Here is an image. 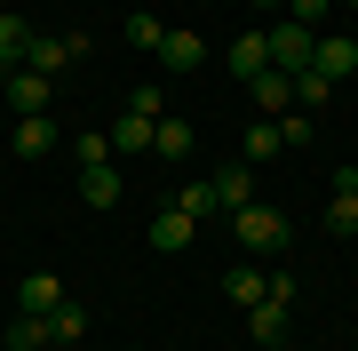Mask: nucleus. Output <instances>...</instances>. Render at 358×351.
<instances>
[{"label": "nucleus", "instance_id": "obj_1", "mask_svg": "<svg viewBox=\"0 0 358 351\" xmlns=\"http://www.w3.org/2000/svg\"><path fill=\"white\" fill-rule=\"evenodd\" d=\"M231 232H239L247 256H279V247H287V216H279V208H263V200H247V208L231 216Z\"/></svg>", "mask_w": 358, "mask_h": 351}, {"label": "nucleus", "instance_id": "obj_2", "mask_svg": "<svg viewBox=\"0 0 358 351\" xmlns=\"http://www.w3.org/2000/svg\"><path fill=\"white\" fill-rule=\"evenodd\" d=\"M263 40H271V72H310V56H319V32L294 25V16L263 25Z\"/></svg>", "mask_w": 358, "mask_h": 351}, {"label": "nucleus", "instance_id": "obj_3", "mask_svg": "<svg viewBox=\"0 0 358 351\" xmlns=\"http://www.w3.org/2000/svg\"><path fill=\"white\" fill-rule=\"evenodd\" d=\"M80 56H88V40L80 32H32V48H24V72H40V80H64Z\"/></svg>", "mask_w": 358, "mask_h": 351}, {"label": "nucleus", "instance_id": "obj_4", "mask_svg": "<svg viewBox=\"0 0 358 351\" xmlns=\"http://www.w3.org/2000/svg\"><path fill=\"white\" fill-rule=\"evenodd\" d=\"M207 192H215V216H239L247 200H255V168H247V160H231V168L207 176Z\"/></svg>", "mask_w": 358, "mask_h": 351}, {"label": "nucleus", "instance_id": "obj_5", "mask_svg": "<svg viewBox=\"0 0 358 351\" xmlns=\"http://www.w3.org/2000/svg\"><path fill=\"white\" fill-rule=\"evenodd\" d=\"M0 88H8V104H16V112H48L56 80H40V72H24V64H8V72H0Z\"/></svg>", "mask_w": 358, "mask_h": 351}, {"label": "nucleus", "instance_id": "obj_6", "mask_svg": "<svg viewBox=\"0 0 358 351\" xmlns=\"http://www.w3.org/2000/svg\"><path fill=\"white\" fill-rule=\"evenodd\" d=\"M143 240H152V247H159V256H183V247H192V240H199V223H192V216H183V208H159V216H152V232H143Z\"/></svg>", "mask_w": 358, "mask_h": 351}, {"label": "nucleus", "instance_id": "obj_7", "mask_svg": "<svg viewBox=\"0 0 358 351\" xmlns=\"http://www.w3.org/2000/svg\"><path fill=\"white\" fill-rule=\"evenodd\" d=\"M56 303H64V280H56V272H24V287H16V312H32V319H48Z\"/></svg>", "mask_w": 358, "mask_h": 351}, {"label": "nucleus", "instance_id": "obj_8", "mask_svg": "<svg viewBox=\"0 0 358 351\" xmlns=\"http://www.w3.org/2000/svg\"><path fill=\"white\" fill-rule=\"evenodd\" d=\"M207 64V40L199 32H167L159 40V72H199Z\"/></svg>", "mask_w": 358, "mask_h": 351}, {"label": "nucleus", "instance_id": "obj_9", "mask_svg": "<svg viewBox=\"0 0 358 351\" xmlns=\"http://www.w3.org/2000/svg\"><path fill=\"white\" fill-rule=\"evenodd\" d=\"M152 128H159L152 112H120L103 136H112V152H128V160H136V152H152Z\"/></svg>", "mask_w": 358, "mask_h": 351}, {"label": "nucleus", "instance_id": "obj_10", "mask_svg": "<svg viewBox=\"0 0 358 351\" xmlns=\"http://www.w3.org/2000/svg\"><path fill=\"white\" fill-rule=\"evenodd\" d=\"M56 152V120L48 112H24L16 120V160H48Z\"/></svg>", "mask_w": 358, "mask_h": 351}, {"label": "nucleus", "instance_id": "obj_11", "mask_svg": "<svg viewBox=\"0 0 358 351\" xmlns=\"http://www.w3.org/2000/svg\"><path fill=\"white\" fill-rule=\"evenodd\" d=\"M231 72H239V80H255V72H271V40H263V25L231 40Z\"/></svg>", "mask_w": 358, "mask_h": 351}, {"label": "nucleus", "instance_id": "obj_12", "mask_svg": "<svg viewBox=\"0 0 358 351\" xmlns=\"http://www.w3.org/2000/svg\"><path fill=\"white\" fill-rule=\"evenodd\" d=\"M263 287H271V272H263L255 256H247V263H231V272H223V296H231V303H263Z\"/></svg>", "mask_w": 358, "mask_h": 351}, {"label": "nucleus", "instance_id": "obj_13", "mask_svg": "<svg viewBox=\"0 0 358 351\" xmlns=\"http://www.w3.org/2000/svg\"><path fill=\"white\" fill-rule=\"evenodd\" d=\"M310 72H327V80H350V72H358V40H319Z\"/></svg>", "mask_w": 358, "mask_h": 351}, {"label": "nucleus", "instance_id": "obj_14", "mask_svg": "<svg viewBox=\"0 0 358 351\" xmlns=\"http://www.w3.org/2000/svg\"><path fill=\"white\" fill-rule=\"evenodd\" d=\"M247 88H255V104H263V112H294V72H255Z\"/></svg>", "mask_w": 358, "mask_h": 351}, {"label": "nucleus", "instance_id": "obj_15", "mask_svg": "<svg viewBox=\"0 0 358 351\" xmlns=\"http://www.w3.org/2000/svg\"><path fill=\"white\" fill-rule=\"evenodd\" d=\"M24 48H32V25H24L16 8H0V72H8V64H24Z\"/></svg>", "mask_w": 358, "mask_h": 351}, {"label": "nucleus", "instance_id": "obj_16", "mask_svg": "<svg viewBox=\"0 0 358 351\" xmlns=\"http://www.w3.org/2000/svg\"><path fill=\"white\" fill-rule=\"evenodd\" d=\"M152 152H159V160H192V120H167V112H159V128H152Z\"/></svg>", "mask_w": 358, "mask_h": 351}, {"label": "nucleus", "instance_id": "obj_17", "mask_svg": "<svg viewBox=\"0 0 358 351\" xmlns=\"http://www.w3.org/2000/svg\"><path fill=\"white\" fill-rule=\"evenodd\" d=\"M80 200H88V208H112L120 200V168L112 160H103V168H80Z\"/></svg>", "mask_w": 358, "mask_h": 351}, {"label": "nucleus", "instance_id": "obj_18", "mask_svg": "<svg viewBox=\"0 0 358 351\" xmlns=\"http://www.w3.org/2000/svg\"><path fill=\"white\" fill-rule=\"evenodd\" d=\"M167 208H183V216H192V223H199V216H215V192H207V176H183V184H176V200H167Z\"/></svg>", "mask_w": 358, "mask_h": 351}, {"label": "nucleus", "instance_id": "obj_19", "mask_svg": "<svg viewBox=\"0 0 358 351\" xmlns=\"http://www.w3.org/2000/svg\"><path fill=\"white\" fill-rule=\"evenodd\" d=\"M247 327H255V343H279V336H287V303H271V296L247 303Z\"/></svg>", "mask_w": 358, "mask_h": 351}, {"label": "nucleus", "instance_id": "obj_20", "mask_svg": "<svg viewBox=\"0 0 358 351\" xmlns=\"http://www.w3.org/2000/svg\"><path fill=\"white\" fill-rule=\"evenodd\" d=\"M80 336H88V312H80V303H56V312H48V343L64 351V343H80Z\"/></svg>", "mask_w": 358, "mask_h": 351}, {"label": "nucleus", "instance_id": "obj_21", "mask_svg": "<svg viewBox=\"0 0 358 351\" xmlns=\"http://www.w3.org/2000/svg\"><path fill=\"white\" fill-rule=\"evenodd\" d=\"M8 351H48V319L16 312V319H8Z\"/></svg>", "mask_w": 358, "mask_h": 351}, {"label": "nucleus", "instance_id": "obj_22", "mask_svg": "<svg viewBox=\"0 0 358 351\" xmlns=\"http://www.w3.org/2000/svg\"><path fill=\"white\" fill-rule=\"evenodd\" d=\"M327 96H334L327 72H294V104H303V112H327Z\"/></svg>", "mask_w": 358, "mask_h": 351}, {"label": "nucleus", "instance_id": "obj_23", "mask_svg": "<svg viewBox=\"0 0 358 351\" xmlns=\"http://www.w3.org/2000/svg\"><path fill=\"white\" fill-rule=\"evenodd\" d=\"M271 152H287V144H279V120H255V128H247V168L271 160Z\"/></svg>", "mask_w": 358, "mask_h": 351}, {"label": "nucleus", "instance_id": "obj_24", "mask_svg": "<svg viewBox=\"0 0 358 351\" xmlns=\"http://www.w3.org/2000/svg\"><path fill=\"white\" fill-rule=\"evenodd\" d=\"M72 160H80V168H103V160H112V136H103V128L72 136Z\"/></svg>", "mask_w": 358, "mask_h": 351}, {"label": "nucleus", "instance_id": "obj_25", "mask_svg": "<svg viewBox=\"0 0 358 351\" xmlns=\"http://www.w3.org/2000/svg\"><path fill=\"white\" fill-rule=\"evenodd\" d=\"M327 232H334V240H350V232H358V200H350V192H334V200H327Z\"/></svg>", "mask_w": 358, "mask_h": 351}, {"label": "nucleus", "instance_id": "obj_26", "mask_svg": "<svg viewBox=\"0 0 358 351\" xmlns=\"http://www.w3.org/2000/svg\"><path fill=\"white\" fill-rule=\"evenodd\" d=\"M128 40H136V48H152V56H159V40H167V25H159V16H143V8H136V16H128Z\"/></svg>", "mask_w": 358, "mask_h": 351}, {"label": "nucleus", "instance_id": "obj_27", "mask_svg": "<svg viewBox=\"0 0 358 351\" xmlns=\"http://www.w3.org/2000/svg\"><path fill=\"white\" fill-rule=\"evenodd\" d=\"M279 144L303 152V144H310V112H279Z\"/></svg>", "mask_w": 358, "mask_h": 351}, {"label": "nucleus", "instance_id": "obj_28", "mask_svg": "<svg viewBox=\"0 0 358 351\" xmlns=\"http://www.w3.org/2000/svg\"><path fill=\"white\" fill-rule=\"evenodd\" d=\"M327 8H334V0H287V16H294V25H310V32H319Z\"/></svg>", "mask_w": 358, "mask_h": 351}, {"label": "nucleus", "instance_id": "obj_29", "mask_svg": "<svg viewBox=\"0 0 358 351\" xmlns=\"http://www.w3.org/2000/svg\"><path fill=\"white\" fill-rule=\"evenodd\" d=\"M334 192H350V200H358V168H343V176H334Z\"/></svg>", "mask_w": 358, "mask_h": 351}, {"label": "nucleus", "instance_id": "obj_30", "mask_svg": "<svg viewBox=\"0 0 358 351\" xmlns=\"http://www.w3.org/2000/svg\"><path fill=\"white\" fill-rule=\"evenodd\" d=\"M255 8H279V16H287V0H255Z\"/></svg>", "mask_w": 358, "mask_h": 351}, {"label": "nucleus", "instance_id": "obj_31", "mask_svg": "<svg viewBox=\"0 0 358 351\" xmlns=\"http://www.w3.org/2000/svg\"><path fill=\"white\" fill-rule=\"evenodd\" d=\"M350 8H358V0H350Z\"/></svg>", "mask_w": 358, "mask_h": 351}]
</instances>
